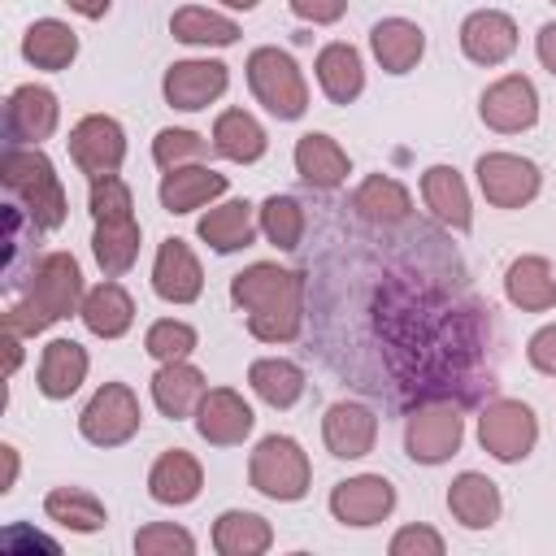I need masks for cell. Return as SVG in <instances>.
Wrapping results in <instances>:
<instances>
[{"label": "cell", "mask_w": 556, "mask_h": 556, "mask_svg": "<svg viewBox=\"0 0 556 556\" xmlns=\"http://www.w3.org/2000/svg\"><path fill=\"white\" fill-rule=\"evenodd\" d=\"M230 304L243 313L256 343L282 348L304 330V274L278 261H252L230 278Z\"/></svg>", "instance_id": "obj_1"}, {"label": "cell", "mask_w": 556, "mask_h": 556, "mask_svg": "<svg viewBox=\"0 0 556 556\" xmlns=\"http://www.w3.org/2000/svg\"><path fill=\"white\" fill-rule=\"evenodd\" d=\"M0 182L13 195V204L30 217L35 230H61L70 217V195L65 182L52 165V156L43 148H22V143H4L0 156Z\"/></svg>", "instance_id": "obj_2"}, {"label": "cell", "mask_w": 556, "mask_h": 556, "mask_svg": "<svg viewBox=\"0 0 556 556\" xmlns=\"http://www.w3.org/2000/svg\"><path fill=\"white\" fill-rule=\"evenodd\" d=\"M243 78H248V91L252 100L278 117V122H300L308 113V78L300 70V61L287 52V48H274V43H261L248 52L243 61Z\"/></svg>", "instance_id": "obj_3"}, {"label": "cell", "mask_w": 556, "mask_h": 556, "mask_svg": "<svg viewBox=\"0 0 556 556\" xmlns=\"http://www.w3.org/2000/svg\"><path fill=\"white\" fill-rule=\"evenodd\" d=\"M248 486L274 504H300L313 486V460L300 439L265 434L248 452Z\"/></svg>", "instance_id": "obj_4"}, {"label": "cell", "mask_w": 556, "mask_h": 556, "mask_svg": "<svg viewBox=\"0 0 556 556\" xmlns=\"http://www.w3.org/2000/svg\"><path fill=\"white\" fill-rule=\"evenodd\" d=\"M143 430V404L135 395L130 382H100L91 391V400L83 404L78 413V434L83 443L100 447V452H113V447H126L135 434Z\"/></svg>", "instance_id": "obj_5"}, {"label": "cell", "mask_w": 556, "mask_h": 556, "mask_svg": "<svg viewBox=\"0 0 556 556\" xmlns=\"http://www.w3.org/2000/svg\"><path fill=\"white\" fill-rule=\"evenodd\" d=\"M478 447L500 465L526 460L539 447V413L517 395H500V400L482 404V413H478Z\"/></svg>", "instance_id": "obj_6"}, {"label": "cell", "mask_w": 556, "mask_h": 556, "mask_svg": "<svg viewBox=\"0 0 556 556\" xmlns=\"http://www.w3.org/2000/svg\"><path fill=\"white\" fill-rule=\"evenodd\" d=\"M83 295H87V282H83V265L70 256V252H43L30 274H26V287H22V300L35 304L43 313V321H70L78 317L83 308Z\"/></svg>", "instance_id": "obj_7"}, {"label": "cell", "mask_w": 556, "mask_h": 556, "mask_svg": "<svg viewBox=\"0 0 556 556\" xmlns=\"http://www.w3.org/2000/svg\"><path fill=\"white\" fill-rule=\"evenodd\" d=\"M465 443V413L447 400H430V404H417L408 417H404V456L413 465H447Z\"/></svg>", "instance_id": "obj_8"}, {"label": "cell", "mask_w": 556, "mask_h": 556, "mask_svg": "<svg viewBox=\"0 0 556 556\" xmlns=\"http://www.w3.org/2000/svg\"><path fill=\"white\" fill-rule=\"evenodd\" d=\"M473 178H478L482 200L504 213L534 204L543 191V169L521 152H482L473 161Z\"/></svg>", "instance_id": "obj_9"}, {"label": "cell", "mask_w": 556, "mask_h": 556, "mask_svg": "<svg viewBox=\"0 0 556 556\" xmlns=\"http://www.w3.org/2000/svg\"><path fill=\"white\" fill-rule=\"evenodd\" d=\"M70 161L78 165V174H87V182L96 178H109L126 165V126L113 117V113H83L74 126H70Z\"/></svg>", "instance_id": "obj_10"}, {"label": "cell", "mask_w": 556, "mask_h": 556, "mask_svg": "<svg viewBox=\"0 0 556 556\" xmlns=\"http://www.w3.org/2000/svg\"><path fill=\"white\" fill-rule=\"evenodd\" d=\"M400 495H395V482L387 473H352V478H339L326 495V508L339 526L348 530H374L382 526L391 513H395Z\"/></svg>", "instance_id": "obj_11"}, {"label": "cell", "mask_w": 556, "mask_h": 556, "mask_svg": "<svg viewBox=\"0 0 556 556\" xmlns=\"http://www.w3.org/2000/svg\"><path fill=\"white\" fill-rule=\"evenodd\" d=\"M539 87L530 74H500L495 83L482 87L478 96V117L495 135H526L539 126Z\"/></svg>", "instance_id": "obj_12"}, {"label": "cell", "mask_w": 556, "mask_h": 556, "mask_svg": "<svg viewBox=\"0 0 556 556\" xmlns=\"http://www.w3.org/2000/svg\"><path fill=\"white\" fill-rule=\"evenodd\" d=\"M230 87V65L217 56H182L174 65H165L161 74V96L169 109L178 113H200L208 104H217Z\"/></svg>", "instance_id": "obj_13"}, {"label": "cell", "mask_w": 556, "mask_h": 556, "mask_svg": "<svg viewBox=\"0 0 556 556\" xmlns=\"http://www.w3.org/2000/svg\"><path fill=\"white\" fill-rule=\"evenodd\" d=\"M61 126V100L43 83H17L4 96V143L22 148H43Z\"/></svg>", "instance_id": "obj_14"}, {"label": "cell", "mask_w": 556, "mask_h": 556, "mask_svg": "<svg viewBox=\"0 0 556 556\" xmlns=\"http://www.w3.org/2000/svg\"><path fill=\"white\" fill-rule=\"evenodd\" d=\"M152 295L182 308V304H195L204 295V265L195 256V248L182 239V235H169L156 243V256H152Z\"/></svg>", "instance_id": "obj_15"}, {"label": "cell", "mask_w": 556, "mask_h": 556, "mask_svg": "<svg viewBox=\"0 0 556 556\" xmlns=\"http://www.w3.org/2000/svg\"><path fill=\"white\" fill-rule=\"evenodd\" d=\"M191 421L208 447H239L256 430V413L235 387H208L200 408L191 413Z\"/></svg>", "instance_id": "obj_16"}, {"label": "cell", "mask_w": 556, "mask_h": 556, "mask_svg": "<svg viewBox=\"0 0 556 556\" xmlns=\"http://www.w3.org/2000/svg\"><path fill=\"white\" fill-rule=\"evenodd\" d=\"M456 43H460L465 61H473L482 70H495L517 52L521 30H517L513 13H504V9H473V13H465V22L456 30Z\"/></svg>", "instance_id": "obj_17"}, {"label": "cell", "mask_w": 556, "mask_h": 556, "mask_svg": "<svg viewBox=\"0 0 556 556\" xmlns=\"http://www.w3.org/2000/svg\"><path fill=\"white\" fill-rule=\"evenodd\" d=\"M321 443L334 460H365L378 443V413L361 400H334L321 413Z\"/></svg>", "instance_id": "obj_18"}, {"label": "cell", "mask_w": 556, "mask_h": 556, "mask_svg": "<svg viewBox=\"0 0 556 556\" xmlns=\"http://www.w3.org/2000/svg\"><path fill=\"white\" fill-rule=\"evenodd\" d=\"M226 191H230V178H226L222 169L204 165V161L165 169L161 182H156V200H161V208L174 213V217H187V213H195V208H208V204H217Z\"/></svg>", "instance_id": "obj_19"}, {"label": "cell", "mask_w": 556, "mask_h": 556, "mask_svg": "<svg viewBox=\"0 0 556 556\" xmlns=\"http://www.w3.org/2000/svg\"><path fill=\"white\" fill-rule=\"evenodd\" d=\"M421 204L430 208V217L456 235H469L473 230V195H469V182L456 165H426L421 169Z\"/></svg>", "instance_id": "obj_20"}, {"label": "cell", "mask_w": 556, "mask_h": 556, "mask_svg": "<svg viewBox=\"0 0 556 556\" xmlns=\"http://www.w3.org/2000/svg\"><path fill=\"white\" fill-rule=\"evenodd\" d=\"M204 491V465L187 447H165L148 469V500L161 508H187Z\"/></svg>", "instance_id": "obj_21"}, {"label": "cell", "mask_w": 556, "mask_h": 556, "mask_svg": "<svg viewBox=\"0 0 556 556\" xmlns=\"http://www.w3.org/2000/svg\"><path fill=\"white\" fill-rule=\"evenodd\" d=\"M452 521L460 530H491L504 513V495H500V482L478 473V469H460L452 482H447V495H443Z\"/></svg>", "instance_id": "obj_22"}, {"label": "cell", "mask_w": 556, "mask_h": 556, "mask_svg": "<svg viewBox=\"0 0 556 556\" xmlns=\"http://www.w3.org/2000/svg\"><path fill=\"white\" fill-rule=\"evenodd\" d=\"M369 56L378 61L382 74L404 78L426 56V30L413 17H378L369 26Z\"/></svg>", "instance_id": "obj_23"}, {"label": "cell", "mask_w": 556, "mask_h": 556, "mask_svg": "<svg viewBox=\"0 0 556 556\" xmlns=\"http://www.w3.org/2000/svg\"><path fill=\"white\" fill-rule=\"evenodd\" d=\"M291 165H295V174H300L313 191H334V187H343L348 174H352L348 148H343L334 135H326V130H304V135L295 139V148H291Z\"/></svg>", "instance_id": "obj_24"}, {"label": "cell", "mask_w": 556, "mask_h": 556, "mask_svg": "<svg viewBox=\"0 0 556 556\" xmlns=\"http://www.w3.org/2000/svg\"><path fill=\"white\" fill-rule=\"evenodd\" d=\"M195 235H200V243H208V252H217V256L243 252V248H252L256 235H261L256 204H248V200H217V204H208V208L200 213Z\"/></svg>", "instance_id": "obj_25"}, {"label": "cell", "mask_w": 556, "mask_h": 556, "mask_svg": "<svg viewBox=\"0 0 556 556\" xmlns=\"http://www.w3.org/2000/svg\"><path fill=\"white\" fill-rule=\"evenodd\" d=\"M87 374H91V356H87V348H83L78 339L56 334V339H48L43 352H39L35 387H39L43 400L61 404V400H70V395L87 382Z\"/></svg>", "instance_id": "obj_26"}, {"label": "cell", "mask_w": 556, "mask_h": 556, "mask_svg": "<svg viewBox=\"0 0 556 556\" xmlns=\"http://www.w3.org/2000/svg\"><path fill=\"white\" fill-rule=\"evenodd\" d=\"M313 78L330 104H356L365 91V56L348 39H330L313 56Z\"/></svg>", "instance_id": "obj_27"}, {"label": "cell", "mask_w": 556, "mask_h": 556, "mask_svg": "<svg viewBox=\"0 0 556 556\" xmlns=\"http://www.w3.org/2000/svg\"><path fill=\"white\" fill-rule=\"evenodd\" d=\"M148 391H152V404H156L161 417L182 421V417H191V413L200 408L208 382H204V369L191 365V356H187V361H165V365H156Z\"/></svg>", "instance_id": "obj_28"}, {"label": "cell", "mask_w": 556, "mask_h": 556, "mask_svg": "<svg viewBox=\"0 0 556 556\" xmlns=\"http://www.w3.org/2000/svg\"><path fill=\"white\" fill-rule=\"evenodd\" d=\"M504 300L521 313H552L556 308V269L547 256L526 252L513 256L504 269Z\"/></svg>", "instance_id": "obj_29"}, {"label": "cell", "mask_w": 556, "mask_h": 556, "mask_svg": "<svg viewBox=\"0 0 556 556\" xmlns=\"http://www.w3.org/2000/svg\"><path fill=\"white\" fill-rule=\"evenodd\" d=\"M22 61L30 70H43V74H61L78 61V30L61 17H35L26 30H22Z\"/></svg>", "instance_id": "obj_30"}, {"label": "cell", "mask_w": 556, "mask_h": 556, "mask_svg": "<svg viewBox=\"0 0 556 556\" xmlns=\"http://www.w3.org/2000/svg\"><path fill=\"white\" fill-rule=\"evenodd\" d=\"M78 321H83L87 334H96V339H122V334H130V326H135V295H130L117 278H104V282L87 287L83 308H78Z\"/></svg>", "instance_id": "obj_31"}, {"label": "cell", "mask_w": 556, "mask_h": 556, "mask_svg": "<svg viewBox=\"0 0 556 556\" xmlns=\"http://www.w3.org/2000/svg\"><path fill=\"white\" fill-rule=\"evenodd\" d=\"M352 213L369 226H400L413 213V191L395 174H365L352 187Z\"/></svg>", "instance_id": "obj_32"}, {"label": "cell", "mask_w": 556, "mask_h": 556, "mask_svg": "<svg viewBox=\"0 0 556 556\" xmlns=\"http://www.w3.org/2000/svg\"><path fill=\"white\" fill-rule=\"evenodd\" d=\"M208 139H213V152L226 156V161H235V165H256L269 152V135L256 122V113L235 109V104L213 117V135Z\"/></svg>", "instance_id": "obj_33"}, {"label": "cell", "mask_w": 556, "mask_h": 556, "mask_svg": "<svg viewBox=\"0 0 556 556\" xmlns=\"http://www.w3.org/2000/svg\"><path fill=\"white\" fill-rule=\"evenodd\" d=\"M139 243H143V226L130 217H100L91 230V256L100 265L104 278H122L135 269L139 261Z\"/></svg>", "instance_id": "obj_34"}, {"label": "cell", "mask_w": 556, "mask_h": 556, "mask_svg": "<svg viewBox=\"0 0 556 556\" xmlns=\"http://www.w3.org/2000/svg\"><path fill=\"white\" fill-rule=\"evenodd\" d=\"M248 387H252V395L261 404H269V408L282 413V408H295L304 400L308 378H304V369L291 356H256L248 365Z\"/></svg>", "instance_id": "obj_35"}, {"label": "cell", "mask_w": 556, "mask_h": 556, "mask_svg": "<svg viewBox=\"0 0 556 556\" xmlns=\"http://www.w3.org/2000/svg\"><path fill=\"white\" fill-rule=\"evenodd\" d=\"M274 547V526L252 508H222L213 521L217 556H265Z\"/></svg>", "instance_id": "obj_36"}, {"label": "cell", "mask_w": 556, "mask_h": 556, "mask_svg": "<svg viewBox=\"0 0 556 556\" xmlns=\"http://www.w3.org/2000/svg\"><path fill=\"white\" fill-rule=\"evenodd\" d=\"M169 35L178 39V43H187V48H230V43H239V22L230 17V13H217V9H208V4H182V9H174V17H169Z\"/></svg>", "instance_id": "obj_37"}, {"label": "cell", "mask_w": 556, "mask_h": 556, "mask_svg": "<svg viewBox=\"0 0 556 556\" xmlns=\"http://www.w3.org/2000/svg\"><path fill=\"white\" fill-rule=\"evenodd\" d=\"M43 517L70 534H96L109 526V508L87 486H52L43 495Z\"/></svg>", "instance_id": "obj_38"}, {"label": "cell", "mask_w": 556, "mask_h": 556, "mask_svg": "<svg viewBox=\"0 0 556 556\" xmlns=\"http://www.w3.org/2000/svg\"><path fill=\"white\" fill-rule=\"evenodd\" d=\"M256 222H261V235L265 243H274L278 252H295L304 243V230H308V213L295 195H265L256 204Z\"/></svg>", "instance_id": "obj_39"}, {"label": "cell", "mask_w": 556, "mask_h": 556, "mask_svg": "<svg viewBox=\"0 0 556 556\" xmlns=\"http://www.w3.org/2000/svg\"><path fill=\"white\" fill-rule=\"evenodd\" d=\"M200 348V330L182 317H156L148 330H143V352L165 365V361H187L191 352Z\"/></svg>", "instance_id": "obj_40"}, {"label": "cell", "mask_w": 556, "mask_h": 556, "mask_svg": "<svg viewBox=\"0 0 556 556\" xmlns=\"http://www.w3.org/2000/svg\"><path fill=\"white\" fill-rule=\"evenodd\" d=\"M208 143H213V139H204L200 130L165 126V130H156V139H152V165H156L161 174H165V169H178V165H195V161L208 156Z\"/></svg>", "instance_id": "obj_41"}, {"label": "cell", "mask_w": 556, "mask_h": 556, "mask_svg": "<svg viewBox=\"0 0 556 556\" xmlns=\"http://www.w3.org/2000/svg\"><path fill=\"white\" fill-rule=\"evenodd\" d=\"M130 547H135L139 556H195L200 543H195V534H191L187 526H178V521H148V526L135 530Z\"/></svg>", "instance_id": "obj_42"}, {"label": "cell", "mask_w": 556, "mask_h": 556, "mask_svg": "<svg viewBox=\"0 0 556 556\" xmlns=\"http://www.w3.org/2000/svg\"><path fill=\"white\" fill-rule=\"evenodd\" d=\"M87 213L91 222L100 217H130L135 213V191L122 174H109V178H96L91 191H87Z\"/></svg>", "instance_id": "obj_43"}, {"label": "cell", "mask_w": 556, "mask_h": 556, "mask_svg": "<svg viewBox=\"0 0 556 556\" xmlns=\"http://www.w3.org/2000/svg\"><path fill=\"white\" fill-rule=\"evenodd\" d=\"M387 552L391 556H443L447 552V539L434 526H426V521H408V526H400L391 534Z\"/></svg>", "instance_id": "obj_44"}, {"label": "cell", "mask_w": 556, "mask_h": 556, "mask_svg": "<svg viewBox=\"0 0 556 556\" xmlns=\"http://www.w3.org/2000/svg\"><path fill=\"white\" fill-rule=\"evenodd\" d=\"M526 365L543 378H556V321H543L530 339H526Z\"/></svg>", "instance_id": "obj_45"}, {"label": "cell", "mask_w": 556, "mask_h": 556, "mask_svg": "<svg viewBox=\"0 0 556 556\" xmlns=\"http://www.w3.org/2000/svg\"><path fill=\"white\" fill-rule=\"evenodd\" d=\"M287 9H291V17H300L308 26H334V22H343L348 0H287Z\"/></svg>", "instance_id": "obj_46"}, {"label": "cell", "mask_w": 556, "mask_h": 556, "mask_svg": "<svg viewBox=\"0 0 556 556\" xmlns=\"http://www.w3.org/2000/svg\"><path fill=\"white\" fill-rule=\"evenodd\" d=\"M534 56H539V65L556 78V22H543V26H539V35H534Z\"/></svg>", "instance_id": "obj_47"}, {"label": "cell", "mask_w": 556, "mask_h": 556, "mask_svg": "<svg viewBox=\"0 0 556 556\" xmlns=\"http://www.w3.org/2000/svg\"><path fill=\"white\" fill-rule=\"evenodd\" d=\"M0 460H4V478H0V495H13L17 486V473H22V456L13 443H0Z\"/></svg>", "instance_id": "obj_48"}, {"label": "cell", "mask_w": 556, "mask_h": 556, "mask_svg": "<svg viewBox=\"0 0 556 556\" xmlns=\"http://www.w3.org/2000/svg\"><path fill=\"white\" fill-rule=\"evenodd\" d=\"M65 9L78 13V17H87V22H100V17H109L113 0H65Z\"/></svg>", "instance_id": "obj_49"}, {"label": "cell", "mask_w": 556, "mask_h": 556, "mask_svg": "<svg viewBox=\"0 0 556 556\" xmlns=\"http://www.w3.org/2000/svg\"><path fill=\"white\" fill-rule=\"evenodd\" d=\"M4 378H13L17 374V365H22V334H13V330H4Z\"/></svg>", "instance_id": "obj_50"}, {"label": "cell", "mask_w": 556, "mask_h": 556, "mask_svg": "<svg viewBox=\"0 0 556 556\" xmlns=\"http://www.w3.org/2000/svg\"><path fill=\"white\" fill-rule=\"evenodd\" d=\"M217 4H222V9H230V13H252L261 0H217Z\"/></svg>", "instance_id": "obj_51"}, {"label": "cell", "mask_w": 556, "mask_h": 556, "mask_svg": "<svg viewBox=\"0 0 556 556\" xmlns=\"http://www.w3.org/2000/svg\"><path fill=\"white\" fill-rule=\"evenodd\" d=\"M547 4H556V0H547Z\"/></svg>", "instance_id": "obj_52"}]
</instances>
